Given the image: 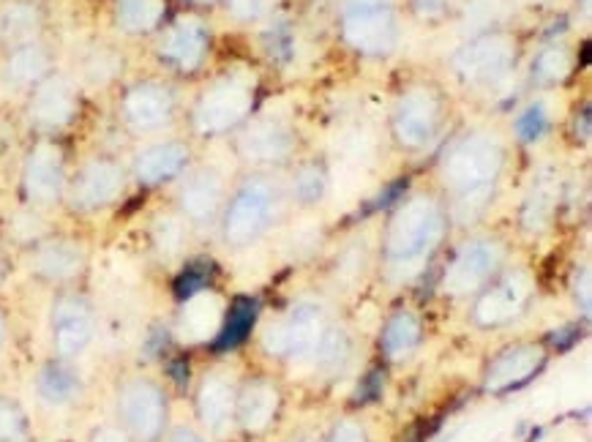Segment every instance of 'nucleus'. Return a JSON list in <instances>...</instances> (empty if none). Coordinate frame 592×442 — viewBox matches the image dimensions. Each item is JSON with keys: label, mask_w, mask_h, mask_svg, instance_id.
Instances as JSON below:
<instances>
[{"label": "nucleus", "mask_w": 592, "mask_h": 442, "mask_svg": "<svg viewBox=\"0 0 592 442\" xmlns=\"http://www.w3.org/2000/svg\"><path fill=\"white\" fill-rule=\"evenodd\" d=\"M453 219L437 189H409L391 206L380 226L378 268L394 287L418 281L445 252Z\"/></svg>", "instance_id": "nucleus-1"}, {"label": "nucleus", "mask_w": 592, "mask_h": 442, "mask_svg": "<svg viewBox=\"0 0 592 442\" xmlns=\"http://www.w3.org/2000/svg\"><path fill=\"white\" fill-rule=\"evenodd\" d=\"M506 170V148L491 135H467L440 159L437 191L451 211L453 226L473 224L495 202Z\"/></svg>", "instance_id": "nucleus-2"}, {"label": "nucleus", "mask_w": 592, "mask_h": 442, "mask_svg": "<svg viewBox=\"0 0 592 442\" xmlns=\"http://www.w3.org/2000/svg\"><path fill=\"white\" fill-rule=\"evenodd\" d=\"M287 208H290V197H287L285 181L276 178L274 173L254 170L230 189L216 232L227 248H235V252L252 248L285 221Z\"/></svg>", "instance_id": "nucleus-3"}, {"label": "nucleus", "mask_w": 592, "mask_h": 442, "mask_svg": "<svg viewBox=\"0 0 592 442\" xmlns=\"http://www.w3.org/2000/svg\"><path fill=\"white\" fill-rule=\"evenodd\" d=\"M508 263H511L508 237H502L500 232H469L451 246L437 287L448 298H475Z\"/></svg>", "instance_id": "nucleus-4"}, {"label": "nucleus", "mask_w": 592, "mask_h": 442, "mask_svg": "<svg viewBox=\"0 0 592 442\" xmlns=\"http://www.w3.org/2000/svg\"><path fill=\"white\" fill-rule=\"evenodd\" d=\"M330 328V314L320 298H295L285 312L276 314L259 334V345L268 356L290 363H309Z\"/></svg>", "instance_id": "nucleus-5"}, {"label": "nucleus", "mask_w": 592, "mask_h": 442, "mask_svg": "<svg viewBox=\"0 0 592 442\" xmlns=\"http://www.w3.org/2000/svg\"><path fill=\"white\" fill-rule=\"evenodd\" d=\"M535 276L524 265L508 263L473 301V325L480 330L508 328L530 309Z\"/></svg>", "instance_id": "nucleus-6"}, {"label": "nucleus", "mask_w": 592, "mask_h": 442, "mask_svg": "<svg viewBox=\"0 0 592 442\" xmlns=\"http://www.w3.org/2000/svg\"><path fill=\"white\" fill-rule=\"evenodd\" d=\"M257 85L248 74L232 71V74L216 80L195 107V126L199 135L219 137L235 129L248 118L254 109Z\"/></svg>", "instance_id": "nucleus-7"}, {"label": "nucleus", "mask_w": 592, "mask_h": 442, "mask_svg": "<svg viewBox=\"0 0 592 442\" xmlns=\"http://www.w3.org/2000/svg\"><path fill=\"white\" fill-rule=\"evenodd\" d=\"M445 98L431 85H413L398 96L394 137L404 151H426L445 126Z\"/></svg>", "instance_id": "nucleus-8"}, {"label": "nucleus", "mask_w": 592, "mask_h": 442, "mask_svg": "<svg viewBox=\"0 0 592 442\" xmlns=\"http://www.w3.org/2000/svg\"><path fill=\"white\" fill-rule=\"evenodd\" d=\"M341 31L347 44L363 55H385L394 49L398 20L394 0H345Z\"/></svg>", "instance_id": "nucleus-9"}, {"label": "nucleus", "mask_w": 592, "mask_h": 442, "mask_svg": "<svg viewBox=\"0 0 592 442\" xmlns=\"http://www.w3.org/2000/svg\"><path fill=\"white\" fill-rule=\"evenodd\" d=\"M118 416L129 440L159 442L167 429V396L151 380H129L118 394Z\"/></svg>", "instance_id": "nucleus-10"}, {"label": "nucleus", "mask_w": 592, "mask_h": 442, "mask_svg": "<svg viewBox=\"0 0 592 442\" xmlns=\"http://www.w3.org/2000/svg\"><path fill=\"white\" fill-rule=\"evenodd\" d=\"M546 358H549V350L544 345H535V341H516V345L502 347L486 363L480 388H484V394L491 396H506L511 391H519L544 372Z\"/></svg>", "instance_id": "nucleus-11"}, {"label": "nucleus", "mask_w": 592, "mask_h": 442, "mask_svg": "<svg viewBox=\"0 0 592 442\" xmlns=\"http://www.w3.org/2000/svg\"><path fill=\"white\" fill-rule=\"evenodd\" d=\"M281 388L274 377L254 374L237 385L235 429L248 440L265 438L281 416Z\"/></svg>", "instance_id": "nucleus-12"}, {"label": "nucleus", "mask_w": 592, "mask_h": 442, "mask_svg": "<svg viewBox=\"0 0 592 442\" xmlns=\"http://www.w3.org/2000/svg\"><path fill=\"white\" fill-rule=\"evenodd\" d=\"M227 195H230V184L224 181V175L213 167H199L181 178L178 213L189 226H202V230L213 226L216 230Z\"/></svg>", "instance_id": "nucleus-13"}, {"label": "nucleus", "mask_w": 592, "mask_h": 442, "mask_svg": "<svg viewBox=\"0 0 592 442\" xmlns=\"http://www.w3.org/2000/svg\"><path fill=\"white\" fill-rule=\"evenodd\" d=\"M124 189L126 175L120 164L109 162V159H93L74 175L66 191L80 211H98V208L118 202Z\"/></svg>", "instance_id": "nucleus-14"}, {"label": "nucleus", "mask_w": 592, "mask_h": 442, "mask_svg": "<svg viewBox=\"0 0 592 442\" xmlns=\"http://www.w3.org/2000/svg\"><path fill=\"white\" fill-rule=\"evenodd\" d=\"M25 195L36 206H55L66 197L69 189V178H66V164L63 153L49 142H42L36 151L27 156L25 164Z\"/></svg>", "instance_id": "nucleus-15"}, {"label": "nucleus", "mask_w": 592, "mask_h": 442, "mask_svg": "<svg viewBox=\"0 0 592 442\" xmlns=\"http://www.w3.org/2000/svg\"><path fill=\"white\" fill-rule=\"evenodd\" d=\"M55 350L63 361L77 358L93 339V309L85 298L63 295L53 309Z\"/></svg>", "instance_id": "nucleus-16"}, {"label": "nucleus", "mask_w": 592, "mask_h": 442, "mask_svg": "<svg viewBox=\"0 0 592 442\" xmlns=\"http://www.w3.org/2000/svg\"><path fill=\"white\" fill-rule=\"evenodd\" d=\"M235 396L237 385L224 372L205 374L199 383L195 405L202 427L216 438H224L230 429H235Z\"/></svg>", "instance_id": "nucleus-17"}, {"label": "nucleus", "mask_w": 592, "mask_h": 442, "mask_svg": "<svg viewBox=\"0 0 592 442\" xmlns=\"http://www.w3.org/2000/svg\"><path fill=\"white\" fill-rule=\"evenodd\" d=\"M208 47V27L195 20V16H184V20H178L164 33L159 53H162V60L170 69L181 71V74H191V71H197L205 63Z\"/></svg>", "instance_id": "nucleus-18"}, {"label": "nucleus", "mask_w": 592, "mask_h": 442, "mask_svg": "<svg viewBox=\"0 0 592 442\" xmlns=\"http://www.w3.org/2000/svg\"><path fill=\"white\" fill-rule=\"evenodd\" d=\"M175 109V98L170 88L159 82H140L124 98V118L131 129L153 131L170 124Z\"/></svg>", "instance_id": "nucleus-19"}, {"label": "nucleus", "mask_w": 592, "mask_h": 442, "mask_svg": "<svg viewBox=\"0 0 592 442\" xmlns=\"http://www.w3.org/2000/svg\"><path fill=\"white\" fill-rule=\"evenodd\" d=\"M295 153V131L281 120H263L243 137V159L257 167H279Z\"/></svg>", "instance_id": "nucleus-20"}, {"label": "nucleus", "mask_w": 592, "mask_h": 442, "mask_svg": "<svg viewBox=\"0 0 592 442\" xmlns=\"http://www.w3.org/2000/svg\"><path fill=\"white\" fill-rule=\"evenodd\" d=\"M423 345V323L413 309H396L388 314L380 334V352L388 363H407Z\"/></svg>", "instance_id": "nucleus-21"}, {"label": "nucleus", "mask_w": 592, "mask_h": 442, "mask_svg": "<svg viewBox=\"0 0 592 442\" xmlns=\"http://www.w3.org/2000/svg\"><path fill=\"white\" fill-rule=\"evenodd\" d=\"M513 63L511 44L502 38H480V42L469 44L462 55H458V69L469 77L473 82H495L508 74V66Z\"/></svg>", "instance_id": "nucleus-22"}, {"label": "nucleus", "mask_w": 592, "mask_h": 442, "mask_svg": "<svg viewBox=\"0 0 592 442\" xmlns=\"http://www.w3.org/2000/svg\"><path fill=\"white\" fill-rule=\"evenodd\" d=\"M189 164V148L184 142H159L146 148L135 162V175L140 184L159 186L181 178Z\"/></svg>", "instance_id": "nucleus-23"}, {"label": "nucleus", "mask_w": 592, "mask_h": 442, "mask_svg": "<svg viewBox=\"0 0 592 442\" xmlns=\"http://www.w3.org/2000/svg\"><path fill=\"white\" fill-rule=\"evenodd\" d=\"M85 265V252L77 241L69 237H44L33 252V268L49 281H69Z\"/></svg>", "instance_id": "nucleus-24"}, {"label": "nucleus", "mask_w": 592, "mask_h": 442, "mask_svg": "<svg viewBox=\"0 0 592 442\" xmlns=\"http://www.w3.org/2000/svg\"><path fill=\"white\" fill-rule=\"evenodd\" d=\"M77 113V93L60 77H49L47 82L38 85V91L33 93L31 115L38 126L44 129H60V126L69 124Z\"/></svg>", "instance_id": "nucleus-25"}, {"label": "nucleus", "mask_w": 592, "mask_h": 442, "mask_svg": "<svg viewBox=\"0 0 592 442\" xmlns=\"http://www.w3.org/2000/svg\"><path fill=\"white\" fill-rule=\"evenodd\" d=\"M221 323H224V314H221L219 298L210 295L208 290L197 292V295L186 298L184 301V314H181V330L189 339L202 341L208 336L219 334Z\"/></svg>", "instance_id": "nucleus-26"}, {"label": "nucleus", "mask_w": 592, "mask_h": 442, "mask_svg": "<svg viewBox=\"0 0 592 442\" xmlns=\"http://www.w3.org/2000/svg\"><path fill=\"white\" fill-rule=\"evenodd\" d=\"M257 314H259V303L254 301V298H235V301L230 303V312L224 314V323H221L219 334H216L213 347L219 352L227 350H235L237 345H243V341L252 336L254 323H257Z\"/></svg>", "instance_id": "nucleus-27"}, {"label": "nucleus", "mask_w": 592, "mask_h": 442, "mask_svg": "<svg viewBox=\"0 0 592 442\" xmlns=\"http://www.w3.org/2000/svg\"><path fill=\"white\" fill-rule=\"evenodd\" d=\"M350 361H352L350 330L330 323V328L325 330L323 341H320L317 352H314L309 363H312L323 377H339V374L350 367Z\"/></svg>", "instance_id": "nucleus-28"}, {"label": "nucleus", "mask_w": 592, "mask_h": 442, "mask_svg": "<svg viewBox=\"0 0 592 442\" xmlns=\"http://www.w3.org/2000/svg\"><path fill=\"white\" fill-rule=\"evenodd\" d=\"M38 11L31 3H14L5 5L0 11V44L9 49L22 47V44L33 42L38 31Z\"/></svg>", "instance_id": "nucleus-29"}, {"label": "nucleus", "mask_w": 592, "mask_h": 442, "mask_svg": "<svg viewBox=\"0 0 592 442\" xmlns=\"http://www.w3.org/2000/svg\"><path fill=\"white\" fill-rule=\"evenodd\" d=\"M164 11V0H118L115 20L126 33H151L162 25Z\"/></svg>", "instance_id": "nucleus-30"}, {"label": "nucleus", "mask_w": 592, "mask_h": 442, "mask_svg": "<svg viewBox=\"0 0 592 442\" xmlns=\"http://www.w3.org/2000/svg\"><path fill=\"white\" fill-rule=\"evenodd\" d=\"M80 391V380H77L74 369L66 367L63 361L47 363L38 374V394L47 405H66Z\"/></svg>", "instance_id": "nucleus-31"}, {"label": "nucleus", "mask_w": 592, "mask_h": 442, "mask_svg": "<svg viewBox=\"0 0 592 442\" xmlns=\"http://www.w3.org/2000/svg\"><path fill=\"white\" fill-rule=\"evenodd\" d=\"M49 69V55L42 44L27 42L22 47L11 49L9 58V77L20 85H31V82H38Z\"/></svg>", "instance_id": "nucleus-32"}, {"label": "nucleus", "mask_w": 592, "mask_h": 442, "mask_svg": "<svg viewBox=\"0 0 592 442\" xmlns=\"http://www.w3.org/2000/svg\"><path fill=\"white\" fill-rule=\"evenodd\" d=\"M287 186V197H290V206L312 208L317 206L325 197V186H328V178H325L323 170L317 167H301L295 173V178Z\"/></svg>", "instance_id": "nucleus-33"}, {"label": "nucleus", "mask_w": 592, "mask_h": 442, "mask_svg": "<svg viewBox=\"0 0 592 442\" xmlns=\"http://www.w3.org/2000/svg\"><path fill=\"white\" fill-rule=\"evenodd\" d=\"M186 232L189 224L181 213H167V217H159L153 221V246L162 254H178L186 243Z\"/></svg>", "instance_id": "nucleus-34"}, {"label": "nucleus", "mask_w": 592, "mask_h": 442, "mask_svg": "<svg viewBox=\"0 0 592 442\" xmlns=\"http://www.w3.org/2000/svg\"><path fill=\"white\" fill-rule=\"evenodd\" d=\"M0 442H31L25 412L9 399H0Z\"/></svg>", "instance_id": "nucleus-35"}, {"label": "nucleus", "mask_w": 592, "mask_h": 442, "mask_svg": "<svg viewBox=\"0 0 592 442\" xmlns=\"http://www.w3.org/2000/svg\"><path fill=\"white\" fill-rule=\"evenodd\" d=\"M208 287H210V265H205V263L186 265V270L178 276V281H175V292H178L181 301H186V298L208 290Z\"/></svg>", "instance_id": "nucleus-36"}, {"label": "nucleus", "mask_w": 592, "mask_h": 442, "mask_svg": "<svg viewBox=\"0 0 592 442\" xmlns=\"http://www.w3.org/2000/svg\"><path fill=\"white\" fill-rule=\"evenodd\" d=\"M279 0H227V11L237 22H259L268 14H274Z\"/></svg>", "instance_id": "nucleus-37"}, {"label": "nucleus", "mask_w": 592, "mask_h": 442, "mask_svg": "<svg viewBox=\"0 0 592 442\" xmlns=\"http://www.w3.org/2000/svg\"><path fill=\"white\" fill-rule=\"evenodd\" d=\"M535 74H538V80L544 82H557L562 80V77L568 74V58L562 49H546V53H541L538 63H535Z\"/></svg>", "instance_id": "nucleus-38"}, {"label": "nucleus", "mask_w": 592, "mask_h": 442, "mask_svg": "<svg viewBox=\"0 0 592 442\" xmlns=\"http://www.w3.org/2000/svg\"><path fill=\"white\" fill-rule=\"evenodd\" d=\"M323 442H369V432L356 418H339Z\"/></svg>", "instance_id": "nucleus-39"}, {"label": "nucleus", "mask_w": 592, "mask_h": 442, "mask_svg": "<svg viewBox=\"0 0 592 442\" xmlns=\"http://www.w3.org/2000/svg\"><path fill=\"white\" fill-rule=\"evenodd\" d=\"M544 126H546L544 109L533 107L522 115V120H519V135H522L524 140H535V137H541Z\"/></svg>", "instance_id": "nucleus-40"}, {"label": "nucleus", "mask_w": 592, "mask_h": 442, "mask_svg": "<svg viewBox=\"0 0 592 442\" xmlns=\"http://www.w3.org/2000/svg\"><path fill=\"white\" fill-rule=\"evenodd\" d=\"M91 442H131V440L126 438L124 432H118V429H98Z\"/></svg>", "instance_id": "nucleus-41"}, {"label": "nucleus", "mask_w": 592, "mask_h": 442, "mask_svg": "<svg viewBox=\"0 0 592 442\" xmlns=\"http://www.w3.org/2000/svg\"><path fill=\"white\" fill-rule=\"evenodd\" d=\"M170 442H208L202 438V434L195 432V429H175V434H173V440Z\"/></svg>", "instance_id": "nucleus-42"}, {"label": "nucleus", "mask_w": 592, "mask_h": 442, "mask_svg": "<svg viewBox=\"0 0 592 442\" xmlns=\"http://www.w3.org/2000/svg\"><path fill=\"white\" fill-rule=\"evenodd\" d=\"M290 442H317V440H314L312 434H295Z\"/></svg>", "instance_id": "nucleus-43"}, {"label": "nucleus", "mask_w": 592, "mask_h": 442, "mask_svg": "<svg viewBox=\"0 0 592 442\" xmlns=\"http://www.w3.org/2000/svg\"><path fill=\"white\" fill-rule=\"evenodd\" d=\"M0 341H3V319H0Z\"/></svg>", "instance_id": "nucleus-44"}, {"label": "nucleus", "mask_w": 592, "mask_h": 442, "mask_svg": "<svg viewBox=\"0 0 592 442\" xmlns=\"http://www.w3.org/2000/svg\"><path fill=\"white\" fill-rule=\"evenodd\" d=\"M0 274H3V257H0Z\"/></svg>", "instance_id": "nucleus-45"}, {"label": "nucleus", "mask_w": 592, "mask_h": 442, "mask_svg": "<svg viewBox=\"0 0 592 442\" xmlns=\"http://www.w3.org/2000/svg\"><path fill=\"white\" fill-rule=\"evenodd\" d=\"M197 3H205V0H197Z\"/></svg>", "instance_id": "nucleus-46"}]
</instances>
